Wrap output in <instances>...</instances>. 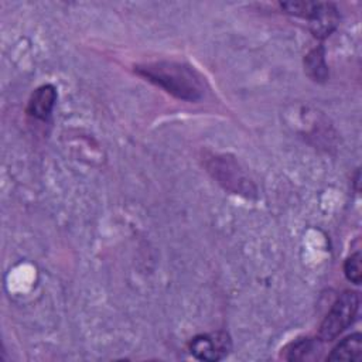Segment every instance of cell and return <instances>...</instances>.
Wrapping results in <instances>:
<instances>
[{
  "instance_id": "8992f818",
  "label": "cell",
  "mask_w": 362,
  "mask_h": 362,
  "mask_svg": "<svg viewBox=\"0 0 362 362\" xmlns=\"http://www.w3.org/2000/svg\"><path fill=\"white\" fill-rule=\"evenodd\" d=\"M57 102V90L52 85H42L30 98L27 112L35 119L45 120L51 115Z\"/></svg>"
},
{
  "instance_id": "52a82bcc",
  "label": "cell",
  "mask_w": 362,
  "mask_h": 362,
  "mask_svg": "<svg viewBox=\"0 0 362 362\" xmlns=\"http://www.w3.org/2000/svg\"><path fill=\"white\" fill-rule=\"evenodd\" d=\"M362 354V337L359 332L345 337L327 356L328 361H359Z\"/></svg>"
},
{
  "instance_id": "9c48e42d",
  "label": "cell",
  "mask_w": 362,
  "mask_h": 362,
  "mask_svg": "<svg viewBox=\"0 0 362 362\" xmlns=\"http://www.w3.org/2000/svg\"><path fill=\"white\" fill-rule=\"evenodd\" d=\"M305 69L310 78L314 81H325L328 76V68L324 59V49L315 48L305 57Z\"/></svg>"
},
{
  "instance_id": "8fae6325",
  "label": "cell",
  "mask_w": 362,
  "mask_h": 362,
  "mask_svg": "<svg viewBox=\"0 0 362 362\" xmlns=\"http://www.w3.org/2000/svg\"><path fill=\"white\" fill-rule=\"evenodd\" d=\"M280 6H281V8H284L290 14L310 18L315 6H317V3H313V1H287V3H281Z\"/></svg>"
},
{
  "instance_id": "ba28073f",
  "label": "cell",
  "mask_w": 362,
  "mask_h": 362,
  "mask_svg": "<svg viewBox=\"0 0 362 362\" xmlns=\"http://www.w3.org/2000/svg\"><path fill=\"white\" fill-rule=\"evenodd\" d=\"M284 359L288 361H304L308 359L315 351H318V342L310 338H303L294 342H290L284 349Z\"/></svg>"
},
{
  "instance_id": "3957f363",
  "label": "cell",
  "mask_w": 362,
  "mask_h": 362,
  "mask_svg": "<svg viewBox=\"0 0 362 362\" xmlns=\"http://www.w3.org/2000/svg\"><path fill=\"white\" fill-rule=\"evenodd\" d=\"M206 167L212 177L233 194H243L246 197L255 194V187L233 158L228 156H216L209 160Z\"/></svg>"
},
{
  "instance_id": "30bf717a",
  "label": "cell",
  "mask_w": 362,
  "mask_h": 362,
  "mask_svg": "<svg viewBox=\"0 0 362 362\" xmlns=\"http://www.w3.org/2000/svg\"><path fill=\"white\" fill-rule=\"evenodd\" d=\"M344 273L346 279L355 284L361 283L362 279V267H361V253L356 252L351 255L344 264Z\"/></svg>"
},
{
  "instance_id": "7a4b0ae2",
  "label": "cell",
  "mask_w": 362,
  "mask_h": 362,
  "mask_svg": "<svg viewBox=\"0 0 362 362\" xmlns=\"http://www.w3.org/2000/svg\"><path fill=\"white\" fill-rule=\"evenodd\" d=\"M359 308V296L356 291H344L322 320L318 331L321 341H332L344 332L355 320Z\"/></svg>"
},
{
  "instance_id": "5b68a950",
  "label": "cell",
  "mask_w": 362,
  "mask_h": 362,
  "mask_svg": "<svg viewBox=\"0 0 362 362\" xmlns=\"http://www.w3.org/2000/svg\"><path fill=\"white\" fill-rule=\"evenodd\" d=\"M310 20V28L318 38L329 35L338 24V13L331 3H317Z\"/></svg>"
},
{
  "instance_id": "277c9868",
  "label": "cell",
  "mask_w": 362,
  "mask_h": 362,
  "mask_svg": "<svg viewBox=\"0 0 362 362\" xmlns=\"http://www.w3.org/2000/svg\"><path fill=\"white\" fill-rule=\"evenodd\" d=\"M232 349V341L228 332L216 331L211 334H201L192 338L189 352L199 361L215 362L226 358Z\"/></svg>"
},
{
  "instance_id": "6da1fadb",
  "label": "cell",
  "mask_w": 362,
  "mask_h": 362,
  "mask_svg": "<svg viewBox=\"0 0 362 362\" xmlns=\"http://www.w3.org/2000/svg\"><path fill=\"white\" fill-rule=\"evenodd\" d=\"M136 71L178 99L195 102L204 95L201 76L188 65L164 61L139 65Z\"/></svg>"
}]
</instances>
